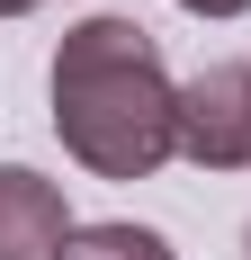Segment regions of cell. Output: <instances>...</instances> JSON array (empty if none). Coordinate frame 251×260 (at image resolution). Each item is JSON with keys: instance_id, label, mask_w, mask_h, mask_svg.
Listing matches in <instances>:
<instances>
[{"instance_id": "cell-1", "label": "cell", "mask_w": 251, "mask_h": 260, "mask_svg": "<svg viewBox=\"0 0 251 260\" xmlns=\"http://www.w3.org/2000/svg\"><path fill=\"white\" fill-rule=\"evenodd\" d=\"M54 135L90 180H152L179 153V81L162 72L152 27L99 18L63 27L54 45Z\"/></svg>"}, {"instance_id": "cell-2", "label": "cell", "mask_w": 251, "mask_h": 260, "mask_svg": "<svg viewBox=\"0 0 251 260\" xmlns=\"http://www.w3.org/2000/svg\"><path fill=\"white\" fill-rule=\"evenodd\" d=\"M179 153L198 171H251V63H206L179 81Z\"/></svg>"}, {"instance_id": "cell-3", "label": "cell", "mask_w": 251, "mask_h": 260, "mask_svg": "<svg viewBox=\"0 0 251 260\" xmlns=\"http://www.w3.org/2000/svg\"><path fill=\"white\" fill-rule=\"evenodd\" d=\"M72 234L81 224L63 207V188L27 161H0V260H63Z\"/></svg>"}, {"instance_id": "cell-4", "label": "cell", "mask_w": 251, "mask_h": 260, "mask_svg": "<svg viewBox=\"0 0 251 260\" xmlns=\"http://www.w3.org/2000/svg\"><path fill=\"white\" fill-rule=\"evenodd\" d=\"M63 260H179V251L152 234V224H125L117 215V224H81V234L63 242Z\"/></svg>"}, {"instance_id": "cell-5", "label": "cell", "mask_w": 251, "mask_h": 260, "mask_svg": "<svg viewBox=\"0 0 251 260\" xmlns=\"http://www.w3.org/2000/svg\"><path fill=\"white\" fill-rule=\"evenodd\" d=\"M179 9H189V18H242L251 0H179Z\"/></svg>"}, {"instance_id": "cell-6", "label": "cell", "mask_w": 251, "mask_h": 260, "mask_svg": "<svg viewBox=\"0 0 251 260\" xmlns=\"http://www.w3.org/2000/svg\"><path fill=\"white\" fill-rule=\"evenodd\" d=\"M27 9H45V0H0V18H27Z\"/></svg>"}, {"instance_id": "cell-7", "label": "cell", "mask_w": 251, "mask_h": 260, "mask_svg": "<svg viewBox=\"0 0 251 260\" xmlns=\"http://www.w3.org/2000/svg\"><path fill=\"white\" fill-rule=\"evenodd\" d=\"M242 260H251V234H242Z\"/></svg>"}]
</instances>
